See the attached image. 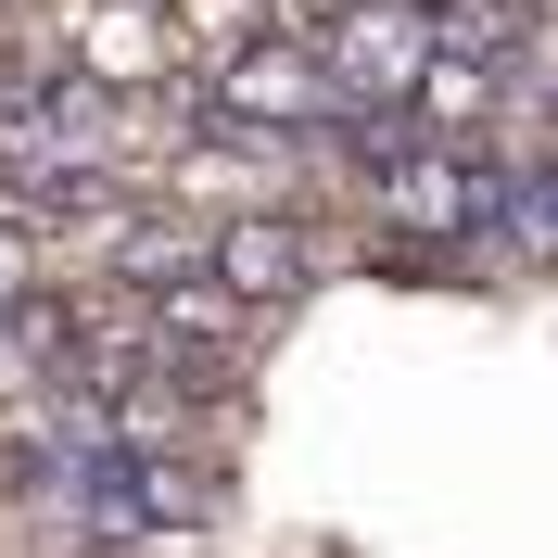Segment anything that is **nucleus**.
<instances>
[{
  "label": "nucleus",
  "mask_w": 558,
  "mask_h": 558,
  "mask_svg": "<svg viewBox=\"0 0 558 558\" xmlns=\"http://www.w3.org/2000/svg\"><path fill=\"white\" fill-rule=\"evenodd\" d=\"M204 279H216V292H242V305L267 317V305H292V292L317 279V229H305L292 204H254V216H204Z\"/></svg>",
  "instance_id": "4"
},
{
  "label": "nucleus",
  "mask_w": 558,
  "mask_h": 558,
  "mask_svg": "<svg viewBox=\"0 0 558 558\" xmlns=\"http://www.w3.org/2000/svg\"><path fill=\"white\" fill-rule=\"evenodd\" d=\"M418 64H432V13H418V0H343V13L317 26V76H330L343 114H407Z\"/></svg>",
  "instance_id": "2"
},
{
  "label": "nucleus",
  "mask_w": 558,
  "mask_h": 558,
  "mask_svg": "<svg viewBox=\"0 0 558 558\" xmlns=\"http://www.w3.org/2000/svg\"><path fill=\"white\" fill-rule=\"evenodd\" d=\"M204 89V114H229V128H279V140H317L330 128V76H317V38H292V26H267V38H242L229 64H204L191 76Z\"/></svg>",
  "instance_id": "3"
},
{
  "label": "nucleus",
  "mask_w": 558,
  "mask_h": 558,
  "mask_svg": "<svg viewBox=\"0 0 558 558\" xmlns=\"http://www.w3.org/2000/svg\"><path fill=\"white\" fill-rule=\"evenodd\" d=\"M495 191H508V166L495 153H470V140H393V153H368V178H355V216H368V242H418V254H445V242H483V216Z\"/></svg>",
  "instance_id": "1"
},
{
  "label": "nucleus",
  "mask_w": 558,
  "mask_h": 558,
  "mask_svg": "<svg viewBox=\"0 0 558 558\" xmlns=\"http://www.w3.org/2000/svg\"><path fill=\"white\" fill-rule=\"evenodd\" d=\"M38 292H51V229L0 204V317H13V305H38Z\"/></svg>",
  "instance_id": "5"
}]
</instances>
